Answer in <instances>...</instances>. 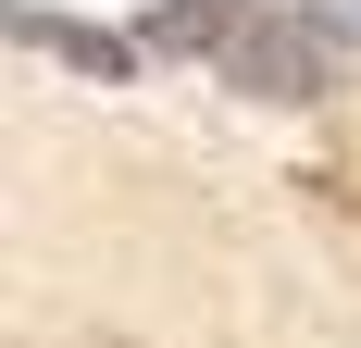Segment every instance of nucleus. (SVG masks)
Wrapping results in <instances>:
<instances>
[{
  "label": "nucleus",
  "mask_w": 361,
  "mask_h": 348,
  "mask_svg": "<svg viewBox=\"0 0 361 348\" xmlns=\"http://www.w3.org/2000/svg\"><path fill=\"white\" fill-rule=\"evenodd\" d=\"M25 37H37V50H63L75 75H100V87H112V75H137V50H125V37H100V25H63V13H25Z\"/></svg>",
  "instance_id": "f03ea898"
},
{
  "label": "nucleus",
  "mask_w": 361,
  "mask_h": 348,
  "mask_svg": "<svg viewBox=\"0 0 361 348\" xmlns=\"http://www.w3.org/2000/svg\"><path fill=\"white\" fill-rule=\"evenodd\" d=\"M224 75L250 100H324V37L287 25V13H250V25L224 37Z\"/></svg>",
  "instance_id": "f257e3e1"
},
{
  "label": "nucleus",
  "mask_w": 361,
  "mask_h": 348,
  "mask_svg": "<svg viewBox=\"0 0 361 348\" xmlns=\"http://www.w3.org/2000/svg\"><path fill=\"white\" fill-rule=\"evenodd\" d=\"M162 50H200V37H237V0H162Z\"/></svg>",
  "instance_id": "7ed1b4c3"
}]
</instances>
